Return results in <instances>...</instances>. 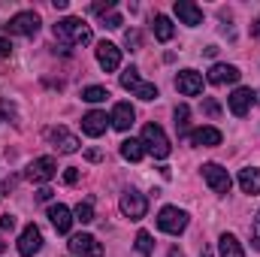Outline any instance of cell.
I'll return each mask as SVG.
<instances>
[{
    "instance_id": "6da1fadb",
    "label": "cell",
    "mask_w": 260,
    "mask_h": 257,
    "mask_svg": "<svg viewBox=\"0 0 260 257\" xmlns=\"http://www.w3.org/2000/svg\"><path fill=\"white\" fill-rule=\"evenodd\" d=\"M55 40L58 43H64V46H85V43H91V27L82 21V18H76V15H67V18H61L55 27Z\"/></svg>"
},
{
    "instance_id": "7a4b0ae2",
    "label": "cell",
    "mask_w": 260,
    "mask_h": 257,
    "mask_svg": "<svg viewBox=\"0 0 260 257\" xmlns=\"http://www.w3.org/2000/svg\"><path fill=\"white\" fill-rule=\"evenodd\" d=\"M142 145H145V154H151V157H157V160L170 157V151H173L170 136L164 133L160 124H145V130H142Z\"/></svg>"
},
{
    "instance_id": "3957f363",
    "label": "cell",
    "mask_w": 260,
    "mask_h": 257,
    "mask_svg": "<svg viewBox=\"0 0 260 257\" xmlns=\"http://www.w3.org/2000/svg\"><path fill=\"white\" fill-rule=\"evenodd\" d=\"M157 227H160L164 233H170V236H179V233L188 227V212L179 209V206H164V209L157 212Z\"/></svg>"
},
{
    "instance_id": "277c9868",
    "label": "cell",
    "mask_w": 260,
    "mask_h": 257,
    "mask_svg": "<svg viewBox=\"0 0 260 257\" xmlns=\"http://www.w3.org/2000/svg\"><path fill=\"white\" fill-rule=\"evenodd\" d=\"M40 15L34 12V9H24V12H15L9 21H6V30L9 34H15V37H34L37 30H40Z\"/></svg>"
},
{
    "instance_id": "5b68a950",
    "label": "cell",
    "mask_w": 260,
    "mask_h": 257,
    "mask_svg": "<svg viewBox=\"0 0 260 257\" xmlns=\"http://www.w3.org/2000/svg\"><path fill=\"white\" fill-rule=\"evenodd\" d=\"M118 209H121V215L130 218V221H142L145 218V212H148V200H145V194L139 191H124L121 194V200H118Z\"/></svg>"
},
{
    "instance_id": "8992f818",
    "label": "cell",
    "mask_w": 260,
    "mask_h": 257,
    "mask_svg": "<svg viewBox=\"0 0 260 257\" xmlns=\"http://www.w3.org/2000/svg\"><path fill=\"white\" fill-rule=\"evenodd\" d=\"M55 173H58V160L55 157H37V160H30L27 164V170H24V179L27 182H49V179H55Z\"/></svg>"
},
{
    "instance_id": "52a82bcc",
    "label": "cell",
    "mask_w": 260,
    "mask_h": 257,
    "mask_svg": "<svg viewBox=\"0 0 260 257\" xmlns=\"http://www.w3.org/2000/svg\"><path fill=\"white\" fill-rule=\"evenodd\" d=\"M203 179H206V185H209L215 194H227L230 185H233L230 173H227L221 164H203Z\"/></svg>"
},
{
    "instance_id": "ba28073f",
    "label": "cell",
    "mask_w": 260,
    "mask_h": 257,
    "mask_svg": "<svg viewBox=\"0 0 260 257\" xmlns=\"http://www.w3.org/2000/svg\"><path fill=\"white\" fill-rule=\"evenodd\" d=\"M70 251H73V257H100L103 254V245L91 233H76L70 239Z\"/></svg>"
},
{
    "instance_id": "9c48e42d",
    "label": "cell",
    "mask_w": 260,
    "mask_h": 257,
    "mask_svg": "<svg viewBox=\"0 0 260 257\" xmlns=\"http://www.w3.org/2000/svg\"><path fill=\"white\" fill-rule=\"evenodd\" d=\"M40 248H43V233H40L37 224H27V227L21 230V236H18V254L34 257Z\"/></svg>"
},
{
    "instance_id": "30bf717a",
    "label": "cell",
    "mask_w": 260,
    "mask_h": 257,
    "mask_svg": "<svg viewBox=\"0 0 260 257\" xmlns=\"http://www.w3.org/2000/svg\"><path fill=\"white\" fill-rule=\"evenodd\" d=\"M49 142L61 151V154H73V151H79V136L76 133H70L67 127H49Z\"/></svg>"
},
{
    "instance_id": "8fae6325",
    "label": "cell",
    "mask_w": 260,
    "mask_h": 257,
    "mask_svg": "<svg viewBox=\"0 0 260 257\" xmlns=\"http://www.w3.org/2000/svg\"><path fill=\"white\" fill-rule=\"evenodd\" d=\"M97 64L103 67L106 73H115L118 67H121V49L115 46V43H97Z\"/></svg>"
},
{
    "instance_id": "7c38bea8",
    "label": "cell",
    "mask_w": 260,
    "mask_h": 257,
    "mask_svg": "<svg viewBox=\"0 0 260 257\" xmlns=\"http://www.w3.org/2000/svg\"><path fill=\"white\" fill-rule=\"evenodd\" d=\"M176 88H179V94H185V97L203 94V73H197V70H182V73L176 76Z\"/></svg>"
},
{
    "instance_id": "4fadbf2b",
    "label": "cell",
    "mask_w": 260,
    "mask_h": 257,
    "mask_svg": "<svg viewBox=\"0 0 260 257\" xmlns=\"http://www.w3.org/2000/svg\"><path fill=\"white\" fill-rule=\"evenodd\" d=\"M251 97H254V91H251V88H236V91L227 97V106H230V112H233L236 118L248 115V112H251Z\"/></svg>"
},
{
    "instance_id": "5bb4252c",
    "label": "cell",
    "mask_w": 260,
    "mask_h": 257,
    "mask_svg": "<svg viewBox=\"0 0 260 257\" xmlns=\"http://www.w3.org/2000/svg\"><path fill=\"white\" fill-rule=\"evenodd\" d=\"M176 15H179V21L182 24H188V27H197V24H203V9L197 6L194 0H176Z\"/></svg>"
},
{
    "instance_id": "9a60e30c",
    "label": "cell",
    "mask_w": 260,
    "mask_h": 257,
    "mask_svg": "<svg viewBox=\"0 0 260 257\" xmlns=\"http://www.w3.org/2000/svg\"><path fill=\"white\" fill-rule=\"evenodd\" d=\"M106 112H100V109H91L88 115H82V133H88V136H103L106 133Z\"/></svg>"
},
{
    "instance_id": "2e32d148",
    "label": "cell",
    "mask_w": 260,
    "mask_h": 257,
    "mask_svg": "<svg viewBox=\"0 0 260 257\" xmlns=\"http://www.w3.org/2000/svg\"><path fill=\"white\" fill-rule=\"evenodd\" d=\"M239 67L233 64H215L212 70H209V82L212 85H233V82H239Z\"/></svg>"
},
{
    "instance_id": "e0dca14e",
    "label": "cell",
    "mask_w": 260,
    "mask_h": 257,
    "mask_svg": "<svg viewBox=\"0 0 260 257\" xmlns=\"http://www.w3.org/2000/svg\"><path fill=\"white\" fill-rule=\"evenodd\" d=\"M109 121H112V127H115V130H130V127H133V121H136V112H133V106H130V103H115V106H112Z\"/></svg>"
},
{
    "instance_id": "ac0fdd59",
    "label": "cell",
    "mask_w": 260,
    "mask_h": 257,
    "mask_svg": "<svg viewBox=\"0 0 260 257\" xmlns=\"http://www.w3.org/2000/svg\"><path fill=\"white\" fill-rule=\"evenodd\" d=\"M188 139H191V145H203V148H212V145H221V130L218 127H197L188 133Z\"/></svg>"
},
{
    "instance_id": "d6986e66",
    "label": "cell",
    "mask_w": 260,
    "mask_h": 257,
    "mask_svg": "<svg viewBox=\"0 0 260 257\" xmlns=\"http://www.w3.org/2000/svg\"><path fill=\"white\" fill-rule=\"evenodd\" d=\"M49 218H52V224H55V230L58 233H70V227H73V212L67 209L64 203H55V206H49Z\"/></svg>"
},
{
    "instance_id": "ffe728a7",
    "label": "cell",
    "mask_w": 260,
    "mask_h": 257,
    "mask_svg": "<svg viewBox=\"0 0 260 257\" xmlns=\"http://www.w3.org/2000/svg\"><path fill=\"white\" fill-rule=\"evenodd\" d=\"M236 182H239V188L245 194H260V167H245V170H239V176H236Z\"/></svg>"
},
{
    "instance_id": "44dd1931",
    "label": "cell",
    "mask_w": 260,
    "mask_h": 257,
    "mask_svg": "<svg viewBox=\"0 0 260 257\" xmlns=\"http://www.w3.org/2000/svg\"><path fill=\"white\" fill-rule=\"evenodd\" d=\"M151 30H154V40H157V43H170V40H173V34H176V27H173L170 15H164V12H157V15H154Z\"/></svg>"
},
{
    "instance_id": "7402d4cb",
    "label": "cell",
    "mask_w": 260,
    "mask_h": 257,
    "mask_svg": "<svg viewBox=\"0 0 260 257\" xmlns=\"http://www.w3.org/2000/svg\"><path fill=\"white\" fill-rule=\"evenodd\" d=\"M218 254L221 257H245V251H242V242H239L233 233H221V239H218Z\"/></svg>"
},
{
    "instance_id": "603a6c76",
    "label": "cell",
    "mask_w": 260,
    "mask_h": 257,
    "mask_svg": "<svg viewBox=\"0 0 260 257\" xmlns=\"http://www.w3.org/2000/svg\"><path fill=\"white\" fill-rule=\"evenodd\" d=\"M121 157L130 160V164L142 160V157H145V145H142V139H124V142H121Z\"/></svg>"
},
{
    "instance_id": "cb8c5ba5",
    "label": "cell",
    "mask_w": 260,
    "mask_h": 257,
    "mask_svg": "<svg viewBox=\"0 0 260 257\" xmlns=\"http://www.w3.org/2000/svg\"><path fill=\"white\" fill-rule=\"evenodd\" d=\"M139 85H142V79H139V70H136V67H127V70L121 73V88L136 94V88H139Z\"/></svg>"
},
{
    "instance_id": "d4e9b609",
    "label": "cell",
    "mask_w": 260,
    "mask_h": 257,
    "mask_svg": "<svg viewBox=\"0 0 260 257\" xmlns=\"http://www.w3.org/2000/svg\"><path fill=\"white\" fill-rule=\"evenodd\" d=\"M136 251H139L142 257H151V251H154V239H151L148 230H139V233H136Z\"/></svg>"
},
{
    "instance_id": "484cf974",
    "label": "cell",
    "mask_w": 260,
    "mask_h": 257,
    "mask_svg": "<svg viewBox=\"0 0 260 257\" xmlns=\"http://www.w3.org/2000/svg\"><path fill=\"white\" fill-rule=\"evenodd\" d=\"M109 97V91L103 88V85H88L85 91H82V100L85 103H100V100H106Z\"/></svg>"
},
{
    "instance_id": "4316f807",
    "label": "cell",
    "mask_w": 260,
    "mask_h": 257,
    "mask_svg": "<svg viewBox=\"0 0 260 257\" xmlns=\"http://www.w3.org/2000/svg\"><path fill=\"white\" fill-rule=\"evenodd\" d=\"M73 215H76V221L91 224V221H94V203H91V200H82V203L76 206V212H73Z\"/></svg>"
},
{
    "instance_id": "83f0119b",
    "label": "cell",
    "mask_w": 260,
    "mask_h": 257,
    "mask_svg": "<svg viewBox=\"0 0 260 257\" xmlns=\"http://www.w3.org/2000/svg\"><path fill=\"white\" fill-rule=\"evenodd\" d=\"M136 97H139V100H154V97H157V85H151V82H142V85L136 88Z\"/></svg>"
},
{
    "instance_id": "f1b7e54d",
    "label": "cell",
    "mask_w": 260,
    "mask_h": 257,
    "mask_svg": "<svg viewBox=\"0 0 260 257\" xmlns=\"http://www.w3.org/2000/svg\"><path fill=\"white\" fill-rule=\"evenodd\" d=\"M173 115H176V127H179V130H185V124H188V115H191V109H188L185 103H179Z\"/></svg>"
},
{
    "instance_id": "f546056e",
    "label": "cell",
    "mask_w": 260,
    "mask_h": 257,
    "mask_svg": "<svg viewBox=\"0 0 260 257\" xmlns=\"http://www.w3.org/2000/svg\"><path fill=\"white\" fill-rule=\"evenodd\" d=\"M203 112H206L209 118H218V115H221V106H218V100L206 97V100H203Z\"/></svg>"
},
{
    "instance_id": "4dcf8cb0",
    "label": "cell",
    "mask_w": 260,
    "mask_h": 257,
    "mask_svg": "<svg viewBox=\"0 0 260 257\" xmlns=\"http://www.w3.org/2000/svg\"><path fill=\"white\" fill-rule=\"evenodd\" d=\"M124 46H127L130 52H136V49L142 46V37H139V30H127V34H124Z\"/></svg>"
},
{
    "instance_id": "1f68e13d",
    "label": "cell",
    "mask_w": 260,
    "mask_h": 257,
    "mask_svg": "<svg viewBox=\"0 0 260 257\" xmlns=\"http://www.w3.org/2000/svg\"><path fill=\"white\" fill-rule=\"evenodd\" d=\"M121 24H124V18H121L118 12H109V15L103 18V27H109V30H118Z\"/></svg>"
},
{
    "instance_id": "d6a6232c",
    "label": "cell",
    "mask_w": 260,
    "mask_h": 257,
    "mask_svg": "<svg viewBox=\"0 0 260 257\" xmlns=\"http://www.w3.org/2000/svg\"><path fill=\"white\" fill-rule=\"evenodd\" d=\"M251 242L260 251V209H257V215H254V224H251Z\"/></svg>"
},
{
    "instance_id": "836d02e7",
    "label": "cell",
    "mask_w": 260,
    "mask_h": 257,
    "mask_svg": "<svg viewBox=\"0 0 260 257\" xmlns=\"http://www.w3.org/2000/svg\"><path fill=\"white\" fill-rule=\"evenodd\" d=\"M112 6H115L112 0H106V3H94V6H91V12H94V15H103V18H106V12H112Z\"/></svg>"
},
{
    "instance_id": "e575fe53",
    "label": "cell",
    "mask_w": 260,
    "mask_h": 257,
    "mask_svg": "<svg viewBox=\"0 0 260 257\" xmlns=\"http://www.w3.org/2000/svg\"><path fill=\"white\" fill-rule=\"evenodd\" d=\"M64 182L67 185H76V182H79V170H76V167H67L64 170Z\"/></svg>"
},
{
    "instance_id": "d590c367",
    "label": "cell",
    "mask_w": 260,
    "mask_h": 257,
    "mask_svg": "<svg viewBox=\"0 0 260 257\" xmlns=\"http://www.w3.org/2000/svg\"><path fill=\"white\" fill-rule=\"evenodd\" d=\"M0 227H3V230H12V227H15V218H12L9 212H6V215H0Z\"/></svg>"
},
{
    "instance_id": "8d00e7d4",
    "label": "cell",
    "mask_w": 260,
    "mask_h": 257,
    "mask_svg": "<svg viewBox=\"0 0 260 257\" xmlns=\"http://www.w3.org/2000/svg\"><path fill=\"white\" fill-rule=\"evenodd\" d=\"M9 52H12L9 40H6V37H0V58H9Z\"/></svg>"
},
{
    "instance_id": "74e56055",
    "label": "cell",
    "mask_w": 260,
    "mask_h": 257,
    "mask_svg": "<svg viewBox=\"0 0 260 257\" xmlns=\"http://www.w3.org/2000/svg\"><path fill=\"white\" fill-rule=\"evenodd\" d=\"M100 157H103V154H100L97 148H88V160H100Z\"/></svg>"
},
{
    "instance_id": "f35d334b",
    "label": "cell",
    "mask_w": 260,
    "mask_h": 257,
    "mask_svg": "<svg viewBox=\"0 0 260 257\" xmlns=\"http://www.w3.org/2000/svg\"><path fill=\"white\" fill-rule=\"evenodd\" d=\"M251 34H254V37H257V40H260V15H257V21L251 24Z\"/></svg>"
},
{
    "instance_id": "ab89813d",
    "label": "cell",
    "mask_w": 260,
    "mask_h": 257,
    "mask_svg": "<svg viewBox=\"0 0 260 257\" xmlns=\"http://www.w3.org/2000/svg\"><path fill=\"white\" fill-rule=\"evenodd\" d=\"M49 197H52V191H49V188H43V191L37 194V200H49Z\"/></svg>"
},
{
    "instance_id": "60d3db41",
    "label": "cell",
    "mask_w": 260,
    "mask_h": 257,
    "mask_svg": "<svg viewBox=\"0 0 260 257\" xmlns=\"http://www.w3.org/2000/svg\"><path fill=\"white\" fill-rule=\"evenodd\" d=\"M167 257H185V254H182V248H170V254Z\"/></svg>"
},
{
    "instance_id": "b9f144b4",
    "label": "cell",
    "mask_w": 260,
    "mask_h": 257,
    "mask_svg": "<svg viewBox=\"0 0 260 257\" xmlns=\"http://www.w3.org/2000/svg\"><path fill=\"white\" fill-rule=\"evenodd\" d=\"M200 257H215V254H212V251H209V248H206V251H203V254H200Z\"/></svg>"
},
{
    "instance_id": "7bdbcfd3",
    "label": "cell",
    "mask_w": 260,
    "mask_h": 257,
    "mask_svg": "<svg viewBox=\"0 0 260 257\" xmlns=\"http://www.w3.org/2000/svg\"><path fill=\"white\" fill-rule=\"evenodd\" d=\"M3 251H6V242H3V239H0V254H3Z\"/></svg>"
}]
</instances>
